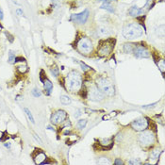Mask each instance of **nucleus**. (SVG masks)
Here are the masks:
<instances>
[{"mask_svg":"<svg viewBox=\"0 0 165 165\" xmlns=\"http://www.w3.org/2000/svg\"><path fill=\"white\" fill-rule=\"evenodd\" d=\"M65 87L69 92H78L82 87V76L77 71H71L65 78Z\"/></svg>","mask_w":165,"mask_h":165,"instance_id":"f257e3e1","label":"nucleus"},{"mask_svg":"<svg viewBox=\"0 0 165 165\" xmlns=\"http://www.w3.org/2000/svg\"><path fill=\"white\" fill-rule=\"evenodd\" d=\"M142 28L137 23H132L125 26L123 29V35L128 40H135L140 38L142 35Z\"/></svg>","mask_w":165,"mask_h":165,"instance_id":"f03ea898","label":"nucleus"},{"mask_svg":"<svg viewBox=\"0 0 165 165\" xmlns=\"http://www.w3.org/2000/svg\"><path fill=\"white\" fill-rule=\"evenodd\" d=\"M96 86L98 87V89L103 92V94H106L108 96H113L115 94L114 86L112 85V83L110 80H108L107 78H104V77L97 78Z\"/></svg>","mask_w":165,"mask_h":165,"instance_id":"7ed1b4c3","label":"nucleus"},{"mask_svg":"<svg viewBox=\"0 0 165 165\" xmlns=\"http://www.w3.org/2000/svg\"><path fill=\"white\" fill-rule=\"evenodd\" d=\"M155 142H156V137L152 131L142 130V133L139 135V142H140L142 146H150V145L154 144Z\"/></svg>","mask_w":165,"mask_h":165,"instance_id":"20e7f679","label":"nucleus"},{"mask_svg":"<svg viewBox=\"0 0 165 165\" xmlns=\"http://www.w3.org/2000/svg\"><path fill=\"white\" fill-rule=\"evenodd\" d=\"M76 45H77V50L80 53H82V54H89V53L92 51V48H94L92 41L86 37H83L79 40Z\"/></svg>","mask_w":165,"mask_h":165,"instance_id":"39448f33","label":"nucleus"},{"mask_svg":"<svg viewBox=\"0 0 165 165\" xmlns=\"http://www.w3.org/2000/svg\"><path fill=\"white\" fill-rule=\"evenodd\" d=\"M114 47V41L113 40H107V41H104L101 43L100 47L98 49V55L101 57H107L109 56L112 49Z\"/></svg>","mask_w":165,"mask_h":165,"instance_id":"423d86ee","label":"nucleus"},{"mask_svg":"<svg viewBox=\"0 0 165 165\" xmlns=\"http://www.w3.org/2000/svg\"><path fill=\"white\" fill-rule=\"evenodd\" d=\"M87 96L92 101H101L104 98L103 92L98 89L97 86L92 85L87 91Z\"/></svg>","mask_w":165,"mask_h":165,"instance_id":"0eeeda50","label":"nucleus"},{"mask_svg":"<svg viewBox=\"0 0 165 165\" xmlns=\"http://www.w3.org/2000/svg\"><path fill=\"white\" fill-rule=\"evenodd\" d=\"M66 117H67V113L64 110H57L56 112H54L50 118V122L53 124H59L65 121Z\"/></svg>","mask_w":165,"mask_h":165,"instance_id":"6e6552de","label":"nucleus"},{"mask_svg":"<svg viewBox=\"0 0 165 165\" xmlns=\"http://www.w3.org/2000/svg\"><path fill=\"white\" fill-rule=\"evenodd\" d=\"M131 127L136 131H142L148 128V121L145 118H138L131 123Z\"/></svg>","mask_w":165,"mask_h":165,"instance_id":"1a4fd4ad","label":"nucleus"},{"mask_svg":"<svg viewBox=\"0 0 165 165\" xmlns=\"http://www.w3.org/2000/svg\"><path fill=\"white\" fill-rule=\"evenodd\" d=\"M90 12L88 10H85L80 13H76V14H73L70 18L71 21L77 23V24H85L87 22V20L89 18Z\"/></svg>","mask_w":165,"mask_h":165,"instance_id":"9d476101","label":"nucleus"},{"mask_svg":"<svg viewBox=\"0 0 165 165\" xmlns=\"http://www.w3.org/2000/svg\"><path fill=\"white\" fill-rule=\"evenodd\" d=\"M134 56L136 58H146L150 57V52L149 50L144 47L143 45H135V48L133 50Z\"/></svg>","mask_w":165,"mask_h":165,"instance_id":"9b49d317","label":"nucleus"},{"mask_svg":"<svg viewBox=\"0 0 165 165\" xmlns=\"http://www.w3.org/2000/svg\"><path fill=\"white\" fill-rule=\"evenodd\" d=\"M46 156L42 150H36V155L34 156V161L36 164H44L46 161Z\"/></svg>","mask_w":165,"mask_h":165,"instance_id":"f8f14e48","label":"nucleus"},{"mask_svg":"<svg viewBox=\"0 0 165 165\" xmlns=\"http://www.w3.org/2000/svg\"><path fill=\"white\" fill-rule=\"evenodd\" d=\"M43 83H44V90L46 92V94L47 95H50L51 92L53 91V84L52 82L49 80L47 77H45L44 80H43Z\"/></svg>","mask_w":165,"mask_h":165,"instance_id":"ddd939ff","label":"nucleus"},{"mask_svg":"<svg viewBox=\"0 0 165 165\" xmlns=\"http://www.w3.org/2000/svg\"><path fill=\"white\" fill-rule=\"evenodd\" d=\"M98 1H102L103 2V4L101 5V9L107 10L110 12H114V8L110 4L112 0H98Z\"/></svg>","mask_w":165,"mask_h":165,"instance_id":"4468645a","label":"nucleus"},{"mask_svg":"<svg viewBox=\"0 0 165 165\" xmlns=\"http://www.w3.org/2000/svg\"><path fill=\"white\" fill-rule=\"evenodd\" d=\"M97 33L100 36H108L110 34V30L109 29L108 26H100L97 28Z\"/></svg>","mask_w":165,"mask_h":165,"instance_id":"2eb2a0df","label":"nucleus"},{"mask_svg":"<svg viewBox=\"0 0 165 165\" xmlns=\"http://www.w3.org/2000/svg\"><path fill=\"white\" fill-rule=\"evenodd\" d=\"M142 12H143V9H139L138 7H136V6L131 7V8L129 9V10H128V13L131 16H138Z\"/></svg>","mask_w":165,"mask_h":165,"instance_id":"dca6fc26","label":"nucleus"},{"mask_svg":"<svg viewBox=\"0 0 165 165\" xmlns=\"http://www.w3.org/2000/svg\"><path fill=\"white\" fill-rule=\"evenodd\" d=\"M112 144H113V142L110 139H102V140H100V145H102L105 149H110Z\"/></svg>","mask_w":165,"mask_h":165,"instance_id":"f3484780","label":"nucleus"},{"mask_svg":"<svg viewBox=\"0 0 165 165\" xmlns=\"http://www.w3.org/2000/svg\"><path fill=\"white\" fill-rule=\"evenodd\" d=\"M161 153L162 150H160V148H155L150 152V158L151 160H158Z\"/></svg>","mask_w":165,"mask_h":165,"instance_id":"a211bd4d","label":"nucleus"},{"mask_svg":"<svg viewBox=\"0 0 165 165\" xmlns=\"http://www.w3.org/2000/svg\"><path fill=\"white\" fill-rule=\"evenodd\" d=\"M135 45L136 44H124V51L125 53H133V50L135 48Z\"/></svg>","mask_w":165,"mask_h":165,"instance_id":"6ab92c4d","label":"nucleus"},{"mask_svg":"<svg viewBox=\"0 0 165 165\" xmlns=\"http://www.w3.org/2000/svg\"><path fill=\"white\" fill-rule=\"evenodd\" d=\"M17 70H18L19 73H21V74H25L26 72H28V66H26V63L23 64V62H22L21 64L17 65Z\"/></svg>","mask_w":165,"mask_h":165,"instance_id":"aec40b11","label":"nucleus"},{"mask_svg":"<svg viewBox=\"0 0 165 165\" xmlns=\"http://www.w3.org/2000/svg\"><path fill=\"white\" fill-rule=\"evenodd\" d=\"M24 110H25V113H26V115L28 116V120L32 123V124H35V120H34V117H33V115H32V113H31V111L28 109V108H25L24 109Z\"/></svg>","mask_w":165,"mask_h":165,"instance_id":"412c9836","label":"nucleus"},{"mask_svg":"<svg viewBox=\"0 0 165 165\" xmlns=\"http://www.w3.org/2000/svg\"><path fill=\"white\" fill-rule=\"evenodd\" d=\"M59 99H61V102H62V104H63V105H69V104L71 103V98H70L68 95H64V94H62V95H61Z\"/></svg>","mask_w":165,"mask_h":165,"instance_id":"4be33fe9","label":"nucleus"},{"mask_svg":"<svg viewBox=\"0 0 165 165\" xmlns=\"http://www.w3.org/2000/svg\"><path fill=\"white\" fill-rule=\"evenodd\" d=\"M15 58H16L15 52L12 51V50H10V52H9V59H8V62H9L10 64L15 63Z\"/></svg>","mask_w":165,"mask_h":165,"instance_id":"5701e85b","label":"nucleus"},{"mask_svg":"<svg viewBox=\"0 0 165 165\" xmlns=\"http://www.w3.org/2000/svg\"><path fill=\"white\" fill-rule=\"evenodd\" d=\"M86 124H87V120H85V119H83V120H79L78 122H77V128H79V129H83V128H85V127H86Z\"/></svg>","mask_w":165,"mask_h":165,"instance_id":"b1692460","label":"nucleus"},{"mask_svg":"<svg viewBox=\"0 0 165 165\" xmlns=\"http://www.w3.org/2000/svg\"><path fill=\"white\" fill-rule=\"evenodd\" d=\"M97 163L98 164H110V161L108 160L107 158H100L97 160Z\"/></svg>","mask_w":165,"mask_h":165,"instance_id":"393cba45","label":"nucleus"},{"mask_svg":"<svg viewBox=\"0 0 165 165\" xmlns=\"http://www.w3.org/2000/svg\"><path fill=\"white\" fill-rule=\"evenodd\" d=\"M158 68L160 69V71L162 72V74H164V68H165V64H164V61L161 59V61H158V62H157Z\"/></svg>","mask_w":165,"mask_h":165,"instance_id":"a878e982","label":"nucleus"},{"mask_svg":"<svg viewBox=\"0 0 165 165\" xmlns=\"http://www.w3.org/2000/svg\"><path fill=\"white\" fill-rule=\"evenodd\" d=\"M50 72H51V74L54 76H58V73H59V71H58V67H52L51 69H50Z\"/></svg>","mask_w":165,"mask_h":165,"instance_id":"bb28decb","label":"nucleus"},{"mask_svg":"<svg viewBox=\"0 0 165 165\" xmlns=\"http://www.w3.org/2000/svg\"><path fill=\"white\" fill-rule=\"evenodd\" d=\"M32 94H33V96H35V97H40L42 95V92H41V91H39L38 89H33V91H32Z\"/></svg>","mask_w":165,"mask_h":165,"instance_id":"cd10ccee","label":"nucleus"},{"mask_svg":"<svg viewBox=\"0 0 165 165\" xmlns=\"http://www.w3.org/2000/svg\"><path fill=\"white\" fill-rule=\"evenodd\" d=\"M128 164H130V165H140V164H142V162L140 161V160H136V158H133V160H130L129 161H128Z\"/></svg>","mask_w":165,"mask_h":165,"instance_id":"c85d7f7f","label":"nucleus"},{"mask_svg":"<svg viewBox=\"0 0 165 165\" xmlns=\"http://www.w3.org/2000/svg\"><path fill=\"white\" fill-rule=\"evenodd\" d=\"M79 64H80L81 69L83 70V72H86V71H88V70H90V69H91V68H90V66L86 65L84 62H79Z\"/></svg>","mask_w":165,"mask_h":165,"instance_id":"c756f323","label":"nucleus"},{"mask_svg":"<svg viewBox=\"0 0 165 165\" xmlns=\"http://www.w3.org/2000/svg\"><path fill=\"white\" fill-rule=\"evenodd\" d=\"M114 164L115 165H122V164H124V162L122 160H120V158H116L115 161H114Z\"/></svg>","mask_w":165,"mask_h":165,"instance_id":"7c9ffc66","label":"nucleus"},{"mask_svg":"<svg viewBox=\"0 0 165 165\" xmlns=\"http://www.w3.org/2000/svg\"><path fill=\"white\" fill-rule=\"evenodd\" d=\"M81 114H82V113H81V110H76V112H75V118H78Z\"/></svg>","mask_w":165,"mask_h":165,"instance_id":"2f4dec72","label":"nucleus"},{"mask_svg":"<svg viewBox=\"0 0 165 165\" xmlns=\"http://www.w3.org/2000/svg\"><path fill=\"white\" fill-rule=\"evenodd\" d=\"M158 103H154V104H152V105H147V106H142V108L143 109H150V108H153L155 105H157Z\"/></svg>","mask_w":165,"mask_h":165,"instance_id":"473e14b6","label":"nucleus"},{"mask_svg":"<svg viewBox=\"0 0 165 165\" xmlns=\"http://www.w3.org/2000/svg\"><path fill=\"white\" fill-rule=\"evenodd\" d=\"M4 18V12H3V10L1 9V7H0V20H3Z\"/></svg>","mask_w":165,"mask_h":165,"instance_id":"72a5a7b5","label":"nucleus"},{"mask_svg":"<svg viewBox=\"0 0 165 165\" xmlns=\"http://www.w3.org/2000/svg\"><path fill=\"white\" fill-rule=\"evenodd\" d=\"M16 13L19 16H21V15H23V10L21 9H18V10H16Z\"/></svg>","mask_w":165,"mask_h":165,"instance_id":"f704fd0d","label":"nucleus"},{"mask_svg":"<svg viewBox=\"0 0 165 165\" xmlns=\"http://www.w3.org/2000/svg\"><path fill=\"white\" fill-rule=\"evenodd\" d=\"M34 138L36 139V141H37V142H39V143H42V140L38 137V135H37V134H34Z\"/></svg>","mask_w":165,"mask_h":165,"instance_id":"c9c22d12","label":"nucleus"},{"mask_svg":"<svg viewBox=\"0 0 165 165\" xmlns=\"http://www.w3.org/2000/svg\"><path fill=\"white\" fill-rule=\"evenodd\" d=\"M6 35L10 37V38H9V39H10V43H12V42H13V36L10 35V33H7V32H6Z\"/></svg>","mask_w":165,"mask_h":165,"instance_id":"e433bc0d","label":"nucleus"},{"mask_svg":"<svg viewBox=\"0 0 165 165\" xmlns=\"http://www.w3.org/2000/svg\"><path fill=\"white\" fill-rule=\"evenodd\" d=\"M4 145H5V147L9 148V149H10V146H11L10 142H5V143H4Z\"/></svg>","mask_w":165,"mask_h":165,"instance_id":"4c0bfd02","label":"nucleus"},{"mask_svg":"<svg viewBox=\"0 0 165 165\" xmlns=\"http://www.w3.org/2000/svg\"><path fill=\"white\" fill-rule=\"evenodd\" d=\"M47 128H48V129H50V130H53V131H55V129L53 128L52 127H50V125H48V127H47Z\"/></svg>","mask_w":165,"mask_h":165,"instance_id":"58836bf2","label":"nucleus"},{"mask_svg":"<svg viewBox=\"0 0 165 165\" xmlns=\"http://www.w3.org/2000/svg\"><path fill=\"white\" fill-rule=\"evenodd\" d=\"M0 91H1V87H0Z\"/></svg>","mask_w":165,"mask_h":165,"instance_id":"ea45409f","label":"nucleus"}]
</instances>
